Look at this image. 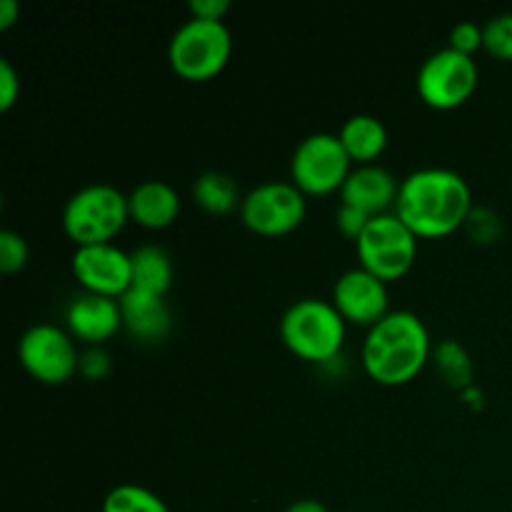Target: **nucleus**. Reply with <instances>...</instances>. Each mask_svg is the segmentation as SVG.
Wrapping results in <instances>:
<instances>
[{
  "instance_id": "f257e3e1",
  "label": "nucleus",
  "mask_w": 512,
  "mask_h": 512,
  "mask_svg": "<svg viewBox=\"0 0 512 512\" xmlns=\"http://www.w3.org/2000/svg\"><path fill=\"white\" fill-rule=\"evenodd\" d=\"M473 193L468 180L448 168H423L400 183L395 215L418 240L448 238L468 225Z\"/></svg>"
},
{
  "instance_id": "f03ea898",
  "label": "nucleus",
  "mask_w": 512,
  "mask_h": 512,
  "mask_svg": "<svg viewBox=\"0 0 512 512\" xmlns=\"http://www.w3.org/2000/svg\"><path fill=\"white\" fill-rule=\"evenodd\" d=\"M433 355L430 333L420 315L410 310H390L363 340V370L385 388L408 385L423 373Z\"/></svg>"
},
{
  "instance_id": "7ed1b4c3",
  "label": "nucleus",
  "mask_w": 512,
  "mask_h": 512,
  "mask_svg": "<svg viewBox=\"0 0 512 512\" xmlns=\"http://www.w3.org/2000/svg\"><path fill=\"white\" fill-rule=\"evenodd\" d=\"M348 323L333 303L303 298L280 318V340L295 358L305 363H330L345 345Z\"/></svg>"
},
{
  "instance_id": "20e7f679",
  "label": "nucleus",
  "mask_w": 512,
  "mask_h": 512,
  "mask_svg": "<svg viewBox=\"0 0 512 512\" xmlns=\"http://www.w3.org/2000/svg\"><path fill=\"white\" fill-rule=\"evenodd\" d=\"M128 223V195L108 183L85 185L63 208V230L75 248L113 243Z\"/></svg>"
},
{
  "instance_id": "39448f33",
  "label": "nucleus",
  "mask_w": 512,
  "mask_h": 512,
  "mask_svg": "<svg viewBox=\"0 0 512 512\" xmlns=\"http://www.w3.org/2000/svg\"><path fill=\"white\" fill-rule=\"evenodd\" d=\"M233 55V35L228 25L190 18L168 43V63L178 78L205 83L223 73Z\"/></svg>"
},
{
  "instance_id": "423d86ee",
  "label": "nucleus",
  "mask_w": 512,
  "mask_h": 512,
  "mask_svg": "<svg viewBox=\"0 0 512 512\" xmlns=\"http://www.w3.org/2000/svg\"><path fill=\"white\" fill-rule=\"evenodd\" d=\"M360 268L373 273L383 283L405 278L418 258V238L395 213L375 215L360 240L355 243Z\"/></svg>"
},
{
  "instance_id": "0eeeda50",
  "label": "nucleus",
  "mask_w": 512,
  "mask_h": 512,
  "mask_svg": "<svg viewBox=\"0 0 512 512\" xmlns=\"http://www.w3.org/2000/svg\"><path fill=\"white\" fill-rule=\"evenodd\" d=\"M353 173V160L333 133H313L295 148L290 158V183L308 198L340 193Z\"/></svg>"
},
{
  "instance_id": "6e6552de",
  "label": "nucleus",
  "mask_w": 512,
  "mask_h": 512,
  "mask_svg": "<svg viewBox=\"0 0 512 512\" xmlns=\"http://www.w3.org/2000/svg\"><path fill=\"white\" fill-rule=\"evenodd\" d=\"M478 63L473 55L443 48L430 55L418 70V95L428 108L455 110L468 103L478 90Z\"/></svg>"
},
{
  "instance_id": "1a4fd4ad",
  "label": "nucleus",
  "mask_w": 512,
  "mask_h": 512,
  "mask_svg": "<svg viewBox=\"0 0 512 512\" xmlns=\"http://www.w3.org/2000/svg\"><path fill=\"white\" fill-rule=\"evenodd\" d=\"M18 360L25 373L43 385H65L80 370V353L68 330L40 323L18 340Z\"/></svg>"
},
{
  "instance_id": "9d476101",
  "label": "nucleus",
  "mask_w": 512,
  "mask_h": 512,
  "mask_svg": "<svg viewBox=\"0 0 512 512\" xmlns=\"http://www.w3.org/2000/svg\"><path fill=\"white\" fill-rule=\"evenodd\" d=\"M308 200L293 183H263L245 193L240 220L245 228L263 238H280L303 225Z\"/></svg>"
},
{
  "instance_id": "9b49d317",
  "label": "nucleus",
  "mask_w": 512,
  "mask_h": 512,
  "mask_svg": "<svg viewBox=\"0 0 512 512\" xmlns=\"http://www.w3.org/2000/svg\"><path fill=\"white\" fill-rule=\"evenodd\" d=\"M70 270L85 293L120 300L133 288V260L115 243L75 248Z\"/></svg>"
},
{
  "instance_id": "f8f14e48",
  "label": "nucleus",
  "mask_w": 512,
  "mask_h": 512,
  "mask_svg": "<svg viewBox=\"0 0 512 512\" xmlns=\"http://www.w3.org/2000/svg\"><path fill=\"white\" fill-rule=\"evenodd\" d=\"M330 303L338 308L345 323L363 325L370 330L390 313L388 283L358 265L335 280Z\"/></svg>"
},
{
  "instance_id": "ddd939ff",
  "label": "nucleus",
  "mask_w": 512,
  "mask_h": 512,
  "mask_svg": "<svg viewBox=\"0 0 512 512\" xmlns=\"http://www.w3.org/2000/svg\"><path fill=\"white\" fill-rule=\"evenodd\" d=\"M65 323L75 340L85 343L88 348H100L105 340H110L123 328L120 300L93 293L78 295L65 310Z\"/></svg>"
},
{
  "instance_id": "4468645a",
  "label": "nucleus",
  "mask_w": 512,
  "mask_h": 512,
  "mask_svg": "<svg viewBox=\"0 0 512 512\" xmlns=\"http://www.w3.org/2000/svg\"><path fill=\"white\" fill-rule=\"evenodd\" d=\"M400 183L383 165H358L340 190V203L363 210L370 218L388 213L398 203Z\"/></svg>"
},
{
  "instance_id": "2eb2a0df",
  "label": "nucleus",
  "mask_w": 512,
  "mask_h": 512,
  "mask_svg": "<svg viewBox=\"0 0 512 512\" xmlns=\"http://www.w3.org/2000/svg\"><path fill=\"white\" fill-rule=\"evenodd\" d=\"M120 310H123V328L140 343H160L173 328V315L163 295L130 288L120 298Z\"/></svg>"
},
{
  "instance_id": "dca6fc26",
  "label": "nucleus",
  "mask_w": 512,
  "mask_h": 512,
  "mask_svg": "<svg viewBox=\"0 0 512 512\" xmlns=\"http://www.w3.org/2000/svg\"><path fill=\"white\" fill-rule=\"evenodd\" d=\"M130 220L145 230H165L178 220L180 195L163 180H145L128 195Z\"/></svg>"
},
{
  "instance_id": "f3484780",
  "label": "nucleus",
  "mask_w": 512,
  "mask_h": 512,
  "mask_svg": "<svg viewBox=\"0 0 512 512\" xmlns=\"http://www.w3.org/2000/svg\"><path fill=\"white\" fill-rule=\"evenodd\" d=\"M345 153L358 165H375V160L388 148V128L375 115L360 113L343 123L338 133Z\"/></svg>"
},
{
  "instance_id": "a211bd4d",
  "label": "nucleus",
  "mask_w": 512,
  "mask_h": 512,
  "mask_svg": "<svg viewBox=\"0 0 512 512\" xmlns=\"http://www.w3.org/2000/svg\"><path fill=\"white\" fill-rule=\"evenodd\" d=\"M130 260H133V290L165 298L175 278L170 255L158 245H143L130 253Z\"/></svg>"
},
{
  "instance_id": "6ab92c4d",
  "label": "nucleus",
  "mask_w": 512,
  "mask_h": 512,
  "mask_svg": "<svg viewBox=\"0 0 512 512\" xmlns=\"http://www.w3.org/2000/svg\"><path fill=\"white\" fill-rule=\"evenodd\" d=\"M245 195H240V185L233 175L220 173V170H208L198 175L193 183V200L198 208L210 215H230L240 210Z\"/></svg>"
},
{
  "instance_id": "aec40b11",
  "label": "nucleus",
  "mask_w": 512,
  "mask_h": 512,
  "mask_svg": "<svg viewBox=\"0 0 512 512\" xmlns=\"http://www.w3.org/2000/svg\"><path fill=\"white\" fill-rule=\"evenodd\" d=\"M100 512H170L165 500L153 490L135 483L115 485L103 500Z\"/></svg>"
},
{
  "instance_id": "412c9836",
  "label": "nucleus",
  "mask_w": 512,
  "mask_h": 512,
  "mask_svg": "<svg viewBox=\"0 0 512 512\" xmlns=\"http://www.w3.org/2000/svg\"><path fill=\"white\" fill-rule=\"evenodd\" d=\"M435 363L438 370L445 375L450 385L455 388H470V380H473V360L465 353L463 345H458L455 340H445L438 350H435Z\"/></svg>"
},
{
  "instance_id": "4be33fe9",
  "label": "nucleus",
  "mask_w": 512,
  "mask_h": 512,
  "mask_svg": "<svg viewBox=\"0 0 512 512\" xmlns=\"http://www.w3.org/2000/svg\"><path fill=\"white\" fill-rule=\"evenodd\" d=\"M483 50L495 60L512 63V13L495 15L483 25Z\"/></svg>"
},
{
  "instance_id": "5701e85b",
  "label": "nucleus",
  "mask_w": 512,
  "mask_h": 512,
  "mask_svg": "<svg viewBox=\"0 0 512 512\" xmlns=\"http://www.w3.org/2000/svg\"><path fill=\"white\" fill-rule=\"evenodd\" d=\"M30 248L28 240L15 230H3L0 233V273L13 275L28 265Z\"/></svg>"
},
{
  "instance_id": "b1692460",
  "label": "nucleus",
  "mask_w": 512,
  "mask_h": 512,
  "mask_svg": "<svg viewBox=\"0 0 512 512\" xmlns=\"http://www.w3.org/2000/svg\"><path fill=\"white\" fill-rule=\"evenodd\" d=\"M448 48L458 50V53L473 55L483 48V25L473 23V20H465V23H458L453 30H450V45Z\"/></svg>"
},
{
  "instance_id": "393cba45",
  "label": "nucleus",
  "mask_w": 512,
  "mask_h": 512,
  "mask_svg": "<svg viewBox=\"0 0 512 512\" xmlns=\"http://www.w3.org/2000/svg\"><path fill=\"white\" fill-rule=\"evenodd\" d=\"M370 215L363 213V210L353 208V205H343L340 203L338 208V215H335V225H338L340 233L345 235L348 240H355L358 243L360 235L365 233V228L370 225Z\"/></svg>"
},
{
  "instance_id": "a878e982",
  "label": "nucleus",
  "mask_w": 512,
  "mask_h": 512,
  "mask_svg": "<svg viewBox=\"0 0 512 512\" xmlns=\"http://www.w3.org/2000/svg\"><path fill=\"white\" fill-rule=\"evenodd\" d=\"M20 98V75L10 60L0 58V110L8 113Z\"/></svg>"
},
{
  "instance_id": "bb28decb",
  "label": "nucleus",
  "mask_w": 512,
  "mask_h": 512,
  "mask_svg": "<svg viewBox=\"0 0 512 512\" xmlns=\"http://www.w3.org/2000/svg\"><path fill=\"white\" fill-rule=\"evenodd\" d=\"M80 375L85 380H103L110 373V355L103 348H85L80 353Z\"/></svg>"
},
{
  "instance_id": "cd10ccee",
  "label": "nucleus",
  "mask_w": 512,
  "mask_h": 512,
  "mask_svg": "<svg viewBox=\"0 0 512 512\" xmlns=\"http://www.w3.org/2000/svg\"><path fill=\"white\" fill-rule=\"evenodd\" d=\"M228 13H230V0H193V3H190V18L223 23Z\"/></svg>"
},
{
  "instance_id": "c85d7f7f",
  "label": "nucleus",
  "mask_w": 512,
  "mask_h": 512,
  "mask_svg": "<svg viewBox=\"0 0 512 512\" xmlns=\"http://www.w3.org/2000/svg\"><path fill=\"white\" fill-rule=\"evenodd\" d=\"M468 228L473 230V235L478 238V243L483 240V243H493V235L488 233V228L493 230V233H500V223L498 218H495L490 210H473L468 218Z\"/></svg>"
},
{
  "instance_id": "c756f323",
  "label": "nucleus",
  "mask_w": 512,
  "mask_h": 512,
  "mask_svg": "<svg viewBox=\"0 0 512 512\" xmlns=\"http://www.w3.org/2000/svg\"><path fill=\"white\" fill-rule=\"evenodd\" d=\"M20 18V5L15 0H3L0 3V30H10Z\"/></svg>"
},
{
  "instance_id": "7c9ffc66",
  "label": "nucleus",
  "mask_w": 512,
  "mask_h": 512,
  "mask_svg": "<svg viewBox=\"0 0 512 512\" xmlns=\"http://www.w3.org/2000/svg\"><path fill=\"white\" fill-rule=\"evenodd\" d=\"M285 512H330L325 508L320 500H313V498H303V500H295L293 505H290Z\"/></svg>"
}]
</instances>
